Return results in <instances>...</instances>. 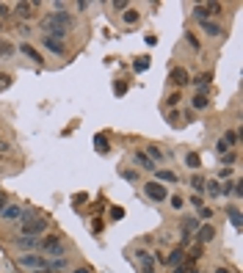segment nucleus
Returning a JSON list of instances; mask_svg holds the SVG:
<instances>
[{
  "label": "nucleus",
  "instance_id": "obj_1",
  "mask_svg": "<svg viewBox=\"0 0 243 273\" xmlns=\"http://www.w3.org/2000/svg\"><path fill=\"white\" fill-rule=\"evenodd\" d=\"M39 251H42V256H47V259L69 256V248H67V243H64L58 235H47V238H42V246H39Z\"/></svg>",
  "mask_w": 243,
  "mask_h": 273
},
{
  "label": "nucleus",
  "instance_id": "obj_2",
  "mask_svg": "<svg viewBox=\"0 0 243 273\" xmlns=\"http://www.w3.org/2000/svg\"><path fill=\"white\" fill-rule=\"evenodd\" d=\"M52 6H55V11L44 14L42 19H47V22H52V25H58V28L72 31V28H75V14H72V11H67L69 6H67V3H52Z\"/></svg>",
  "mask_w": 243,
  "mask_h": 273
},
{
  "label": "nucleus",
  "instance_id": "obj_3",
  "mask_svg": "<svg viewBox=\"0 0 243 273\" xmlns=\"http://www.w3.org/2000/svg\"><path fill=\"white\" fill-rule=\"evenodd\" d=\"M169 193H172V190L166 188L163 182H157V179H149L147 185H144V196H147L152 205H163L166 199H169Z\"/></svg>",
  "mask_w": 243,
  "mask_h": 273
},
{
  "label": "nucleus",
  "instance_id": "obj_4",
  "mask_svg": "<svg viewBox=\"0 0 243 273\" xmlns=\"http://www.w3.org/2000/svg\"><path fill=\"white\" fill-rule=\"evenodd\" d=\"M47 229H50V218L36 215L34 221H28L25 226H19V235H25V238H42Z\"/></svg>",
  "mask_w": 243,
  "mask_h": 273
},
{
  "label": "nucleus",
  "instance_id": "obj_5",
  "mask_svg": "<svg viewBox=\"0 0 243 273\" xmlns=\"http://www.w3.org/2000/svg\"><path fill=\"white\" fill-rule=\"evenodd\" d=\"M17 265H19V268H28V271H42V268H47V256L34 254V251H28V254H17Z\"/></svg>",
  "mask_w": 243,
  "mask_h": 273
},
{
  "label": "nucleus",
  "instance_id": "obj_6",
  "mask_svg": "<svg viewBox=\"0 0 243 273\" xmlns=\"http://www.w3.org/2000/svg\"><path fill=\"white\" fill-rule=\"evenodd\" d=\"M11 246L17 254H28V251H36V248L42 246V238H25V235H17V238H11Z\"/></svg>",
  "mask_w": 243,
  "mask_h": 273
},
{
  "label": "nucleus",
  "instance_id": "obj_7",
  "mask_svg": "<svg viewBox=\"0 0 243 273\" xmlns=\"http://www.w3.org/2000/svg\"><path fill=\"white\" fill-rule=\"evenodd\" d=\"M169 83H172L177 91H182L185 85L191 83V75H188V69H185V67H174L172 72H169Z\"/></svg>",
  "mask_w": 243,
  "mask_h": 273
},
{
  "label": "nucleus",
  "instance_id": "obj_8",
  "mask_svg": "<svg viewBox=\"0 0 243 273\" xmlns=\"http://www.w3.org/2000/svg\"><path fill=\"white\" fill-rule=\"evenodd\" d=\"M42 47L50 52V55H67V42H58V39H52V36L42 34Z\"/></svg>",
  "mask_w": 243,
  "mask_h": 273
},
{
  "label": "nucleus",
  "instance_id": "obj_9",
  "mask_svg": "<svg viewBox=\"0 0 243 273\" xmlns=\"http://www.w3.org/2000/svg\"><path fill=\"white\" fill-rule=\"evenodd\" d=\"M136 259H139L141 265V273H155V256L149 254V251H144V248H136Z\"/></svg>",
  "mask_w": 243,
  "mask_h": 273
},
{
  "label": "nucleus",
  "instance_id": "obj_10",
  "mask_svg": "<svg viewBox=\"0 0 243 273\" xmlns=\"http://www.w3.org/2000/svg\"><path fill=\"white\" fill-rule=\"evenodd\" d=\"M17 52H22L28 61H34L36 67H44V55H39V50H36L34 44H28V42H22V44H17Z\"/></svg>",
  "mask_w": 243,
  "mask_h": 273
},
{
  "label": "nucleus",
  "instance_id": "obj_11",
  "mask_svg": "<svg viewBox=\"0 0 243 273\" xmlns=\"http://www.w3.org/2000/svg\"><path fill=\"white\" fill-rule=\"evenodd\" d=\"M193 238H196L199 246H205V243H210V240L216 238V226L213 223H199V229L193 232Z\"/></svg>",
  "mask_w": 243,
  "mask_h": 273
},
{
  "label": "nucleus",
  "instance_id": "obj_12",
  "mask_svg": "<svg viewBox=\"0 0 243 273\" xmlns=\"http://www.w3.org/2000/svg\"><path fill=\"white\" fill-rule=\"evenodd\" d=\"M42 3H14L11 6V14H17V17H22V19H31L34 17V9H39Z\"/></svg>",
  "mask_w": 243,
  "mask_h": 273
},
{
  "label": "nucleus",
  "instance_id": "obj_13",
  "mask_svg": "<svg viewBox=\"0 0 243 273\" xmlns=\"http://www.w3.org/2000/svg\"><path fill=\"white\" fill-rule=\"evenodd\" d=\"M133 163H136L141 171H149V174H155V169H157L155 163L147 157V152H141V149H139V152H133Z\"/></svg>",
  "mask_w": 243,
  "mask_h": 273
},
{
  "label": "nucleus",
  "instance_id": "obj_14",
  "mask_svg": "<svg viewBox=\"0 0 243 273\" xmlns=\"http://www.w3.org/2000/svg\"><path fill=\"white\" fill-rule=\"evenodd\" d=\"M144 152H147V157L155 163V166H163V163H166V154H163V149H160L157 144H147Z\"/></svg>",
  "mask_w": 243,
  "mask_h": 273
},
{
  "label": "nucleus",
  "instance_id": "obj_15",
  "mask_svg": "<svg viewBox=\"0 0 243 273\" xmlns=\"http://www.w3.org/2000/svg\"><path fill=\"white\" fill-rule=\"evenodd\" d=\"M163 262L169 265V268H177L180 262H185V248H180V246L172 248V251H169V256H166Z\"/></svg>",
  "mask_w": 243,
  "mask_h": 273
},
{
  "label": "nucleus",
  "instance_id": "obj_16",
  "mask_svg": "<svg viewBox=\"0 0 243 273\" xmlns=\"http://www.w3.org/2000/svg\"><path fill=\"white\" fill-rule=\"evenodd\" d=\"M202 25V34H208L210 39H218V36H224V28L218 25V22H213V19H208V22H199Z\"/></svg>",
  "mask_w": 243,
  "mask_h": 273
},
{
  "label": "nucleus",
  "instance_id": "obj_17",
  "mask_svg": "<svg viewBox=\"0 0 243 273\" xmlns=\"http://www.w3.org/2000/svg\"><path fill=\"white\" fill-rule=\"evenodd\" d=\"M191 83L196 85V91H208V85L213 83V72H199L196 77H191Z\"/></svg>",
  "mask_w": 243,
  "mask_h": 273
},
{
  "label": "nucleus",
  "instance_id": "obj_18",
  "mask_svg": "<svg viewBox=\"0 0 243 273\" xmlns=\"http://www.w3.org/2000/svg\"><path fill=\"white\" fill-rule=\"evenodd\" d=\"M208 105H210V94L208 91H196V94L191 97V108L193 111H205Z\"/></svg>",
  "mask_w": 243,
  "mask_h": 273
},
{
  "label": "nucleus",
  "instance_id": "obj_19",
  "mask_svg": "<svg viewBox=\"0 0 243 273\" xmlns=\"http://www.w3.org/2000/svg\"><path fill=\"white\" fill-rule=\"evenodd\" d=\"M188 185H191L193 196H205V185H208V179L202 177V174H193V177L188 179Z\"/></svg>",
  "mask_w": 243,
  "mask_h": 273
},
{
  "label": "nucleus",
  "instance_id": "obj_20",
  "mask_svg": "<svg viewBox=\"0 0 243 273\" xmlns=\"http://www.w3.org/2000/svg\"><path fill=\"white\" fill-rule=\"evenodd\" d=\"M155 179L157 182H169V185H174V182H180V177L174 174V171H169V169H155Z\"/></svg>",
  "mask_w": 243,
  "mask_h": 273
},
{
  "label": "nucleus",
  "instance_id": "obj_21",
  "mask_svg": "<svg viewBox=\"0 0 243 273\" xmlns=\"http://www.w3.org/2000/svg\"><path fill=\"white\" fill-rule=\"evenodd\" d=\"M19 213H22V205H14V202H9V207L0 213V218H3V221H17Z\"/></svg>",
  "mask_w": 243,
  "mask_h": 273
},
{
  "label": "nucleus",
  "instance_id": "obj_22",
  "mask_svg": "<svg viewBox=\"0 0 243 273\" xmlns=\"http://www.w3.org/2000/svg\"><path fill=\"white\" fill-rule=\"evenodd\" d=\"M139 19H141V11L136 6H130L127 11H122V22L124 25H139Z\"/></svg>",
  "mask_w": 243,
  "mask_h": 273
},
{
  "label": "nucleus",
  "instance_id": "obj_23",
  "mask_svg": "<svg viewBox=\"0 0 243 273\" xmlns=\"http://www.w3.org/2000/svg\"><path fill=\"white\" fill-rule=\"evenodd\" d=\"M67 268H69V256H58V259H47V271L64 273Z\"/></svg>",
  "mask_w": 243,
  "mask_h": 273
},
{
  "label": "nucleus",
  "instance_id": "obj_24",
  "mask_svg": "<svg viewBox=\"0 0 243 273\" xmlns=\"http://www.w3.org/2000/svg\"><path fill=\"white\" fill-rule=\"evenodd\" d=\"M182 100H185V97H182V91H177V88H174L172 94L166 97V108H169V111H177Z\"/></svg>",
  "mask_w": 243,
  "mask_h": 273
},
{
  "label": "nucleus",
  "instance_id": "obj_25",
  "mask_svg": "<svg viewBox=\"0 0 243 273\" xmlns=\"http://www.w3.org/2000/svg\"><path fill=\"white\" fill-rule=\"evenodd\" d=\"M193 19H196V22H208L210 19V11H208L205 3H196V6H193Z\"/></svg>",
  "mask_w": 243,
  "mask_h": 273
},
{
  "label": "nucleus",
  "instance_id": "obj_26",
  "mask_svg": "<svg viewBox=\"0 0 243 273\" xmlns=\"http://www.w3.org/2000/svg\"><path fill=\"white\" fill-rule=\"evenodd\" d=\"M221 141H224L229 149H235V146H238V141H241V133H238V130H226L224 136H221Z\"/></svg>",
  "mask_w": 243,
  "mask_h": 273
},
{
  "label": "nucleus",
  "instance_id": "obj_27",
  "mask_svg": "<svg viewBox=\"0 0 243 273\" xmlns=\"http://www.w3.org/2000/svg\"><path fill=\"white\" fill-rule=\"evenodd\" d=\"M14 52H17V44L0 39V58H14Z\"/></svg>",
  "mask_w": 243,
  "mask_h": 273
},
{
  "label": "nucleus",
  "instance_id": "obj_28",
  "mask_svg": "<svg viewBox=\"0 0 243 273\" xmlns=\"http://www.w3.org/2000/svg\"><path fill=\"white\" fill-rule=\"evenodd\" d=\"M226 215H229V221H232L235 229H241V207H238V205H229V207H226Z\"/></svg>",
  "mask_w": 243,
  "mask_h": 273
},
{
  "label": "nucleus",
  "instance_id": "obj_29",
  "mask_svg": "<svg viewBox=\"0 0 243 273\" xmlns=\"http://www.w3.org/2000/svg\"><path fill=\"white\" fill-rule=\"evenodd\" d=\"M205 193H208V196H213V199H218V196H221V182H218V179H208Z\"/></svg>",
  "mask_w": 243,
  "mask_h": 273
},
{
  "label": "nucleus",
  "instance_id": "obj_30",
  "mask_svg": "<svg viewBox=\"0 0 243 273\" xmlns=\"http://www.w3.org/2000/svg\"><path fill=\"white\" fill-rule=\"evenodd\" d=\"M185 166H188L191 171H199V166H202V157H199L196 152H188V154H185Z\"/></svg>",
  "mask_w": 243,
  "mask_h": 273
},
{
  "label": "nucleus",
  "instance_id": "obj_31",
  "mask_svg": "<svg viewBox=\"0 0 243 273\" xmlns=\"http://www.w3.org/2000/svg\"><path fill=\"white\" fill-rule=\"evenodd\" d=\"M36 215H39V213H36V210H31V207H22V213H19L17 223H19V226H25L28 221H34Z\"/></svg>",
  "mask_w": 243,
  "mask_h": 273
},
{
  "label": "nucleus",
  "instance_id": "obj_32",
  "mask_svg": "<svg viewBox=\"0 0 243 273\" xmlns=\"http://www.w3.org/2000/svg\"><path fill=\"white\" fill-rule=\"evenodd\" d=\"M202 254H205V246H199V243H196L193 248H188V251H185V259H188V262H196Z\"/></svg>",
  "mask_w": 243,
  "mask_h": 273
},
{
  "label": "nucleus",
  "instance_id": "obj_33",
  "mask_svg": "<svg viewBox=\"0 0 243 273\" xmlns=\"http://www.w3.org/2000/svg\"><path fill=\"white\" fill-rule=\"evenodd\" d=\"M172 273H199V271H196V262H188V259H185V262H180L177 268H172Z\"/></svg>",
  "mask_w": 243,
  "mask_h": 273
},
{
  "label": "nucleus",
  "instance_id": "obj_34",
  "mask_svg": "<svg viewBox=\"0 0 243 273\" xmlns=\"http://www.w3.org/2000/svg\"><path fill=\"white\" fill-rule=\"evenodd\" d=\"M166 119H169V124H172V127H182V124H185L180 111H169V113H166Z\"/></svg>",
  "mask_w": 243,
  "mask_h": 273
},
{
  "label": "nucleus",
  "instance_id": "obj_35",
  "mask_svg": "<svg viewBox=\"0 0 243 273\" xmlns=\"http://www.w3.org/2000/svg\"><path fill=\"white\" fill-rule=\"evenodd\" d=\"M166 202H169L174 210H182V207H185V199H182L180 193H169V199H166Z\"/></svg>",
  "mask_w": 243,
  "mask_h": 273
},
{
  "label": "nucleus",
  "instance_id": "obj_36",
  "mask_svg": "<svg viewBox=\"0 0 243 273\" xmlns=\"http://www.w3.org/2000/svg\"><path fill=\"white\" fill-rule=\"evenodd\" d=\"M213 213H216V210H213L210 205H202L199 210H196V215H199V221H210V218H213Z\"/></svg>",
  "mask_w": 243,
  "mask_h": 273
},
{
  "label": "nucleus",
  "instance_id": "obj_37",
  "mask_svg": "<svg viewBox=\"0 0 243 273\" xmlns=\"http://www.w3.org/2000/svg\"><path fill=\"white\" fill-rule=\"evenodd\" d=\"M232 163H238V152H235V149H229V152L221 154V166H226V169H229Z\"/></svg>",
  "mask_w": 243,
  "mask_h": 273
},
{
  "label": "nucleus",
  "instance_id": "obj_38",
  "mask_svg": "<svg viewBox=\"0 0 243 273\" xmlns=\"http://www.w3.org/2000/svg\"><path fill=\"white\" fill-rule=\"evenodd\" d=\"M108 6H111V11H127L130 9V0H111V3H108Z\"/></svg>",
  "mask_w": 243,
  "mask_h": 273
},
{
  "label": "nucleus",
  "instance_id": "obj_39",
  "mask_svg": "<svg viewBox=\"0 0 243 273\" xmlns=\"http://www.w3.org/2000/svg\"><path fill=\"white\" fill-rule=\"evenodd\" d=\"M182 226H185V232L191 235V232L199 229V221H196V218H191V215H185V218H182Z\"/></svg>",
  "mask_w": 243,
  "mask_h": 273
},
{
  "label": "nucleus",
  "instance_id": "obj_40",
  "mask_svg": "<svg viewBox=\"0 0 243 273\" xmlns=\"http://www.w3.org/2000/svg\"><path fill=\"white\" fill-rule=\"evenodd\" d=\"M185 42L191 44V50H196V52L202 50V42H199V39H196V34H191V31H188V34H185Z\"/></svg>",
  "mask_w": 243,
  "mask_h": 273
},
{
  "label": "nucleus",
  "instance_id": "obj_41",
  "mask_svg": "<svg viewBox=\"0 0 243 273\" xmlns=\"http://www.w3.org/2000/svg\"><path fill=\"white\" fill-rule=\"evenodd\" d=\"M205 6H208L210 17H218V14H221V11H224V6H221V3H205Z\"/></svg>",
  "mask_w": 243,
  "mask_h": 273
},
{
  "label": "nucleus",
  "instance_id": "obj_42",
  "mask_svg": "<svg viewBox=\"0 0 243 273\" xmlns=\"http://www.w3.org/2000/svg\"><path fill=\"white\" fill-rule=\"evenodd\" d=\"M122 177L127 179V182H139V171H127V169H124V171H122Z\"/></svg>",
  "mask_w": 243,
  "mask_h": 273
},
{
  "label": "nucleus",
  "instance_id": "obj_43",
  "mask_svg": "<svg viewBox=\"0 0 243 273\" xmlns=\"http://www.w3.org/2000/svg\"><path fill=\"white\" fill-rule=\"evenodd\" d=\"M147 67H149V58H139L136 64H133V69H136V72H144Z\"/></svg>",
  "mask_w": 243,
  "mask_h": 273
},
{
  "label": "nucleus",
  "instance_id": "obj_44",
  "mask_svg": "<svg viewBox=\"0 0 243 273\" xmlns=\"http://www.w3.org/2000/svg\"><path fill=\"white\" fill-rule=\"evenodd\" d=\"M11 85V75L9 72H0V88H9Z\"/></svg>",
  "mask_w": 243,
  "mask_h": 273
},
{
  "label": "nucleus",
  "instance_id": "obj_45",
  "mask_svg": "<svg viewBox=\"0 0 243 273\" xmlns=\"http://www.w3.org/2000/svg\"><path fill=\"white\" fill-rule=\"evenodd\" d=\"M9 193H6V190H0V213H3V210H6V207H9Z\"/></svg>",
  "mask_w": 243,
  "mask_h": 273
},
{
  "label": "nucleus",
  "instance_id": "obj_46",
  "mask_svg": "<svg viewBox=\"0 0 243 273\" xmlns=\"http://www.w3.org/2000/svg\"><path fill=\"white\" fill-rule=\"evenodd\" d=\"M229 177H232V169L221 166V169H218V182H221V179H229Z\"/></svg>",
  "mask_w": 243,
  "mask_h": 273
},
{
  "label": "nucleus",
  "instance_id": "obj_47",
  "mask_svg": "<svg viewBox=\"0 0 243 273\" xmlns=\"http://www.w3.org/2000/svg\"><path fill=\"white\" fill-rule=\"evenodd\" d=\"M97 152H108V144H105V136H97Z\"/></svg>",
  "mask_w": 243,
  "mask_h": 273
},
{
  "label": "nucleus",
  "instance_id": "obj_48",
  "mask_svg": "<svg viewBox=\"0 0 243 273\" xmlns=\"http://www.w3.org/2000/svg\"><path fill=\"white\" fill-rule=\"evenodd\" d=\"M6 17H11V6L9 3H0V19H6Z\"/></svg>",
  "mask_w": 243,
  "mask_h": 273
},
{
  "label": "nucleus",
  "instance_id": "obj_49",
  "mask_svg": "<svg viewBox=\"0 0 243 273\" xmlns=\"http://www.w3.org/2000/svg\"><path fill=\"white\" fill-rule=\"evenodd\" d=\"M11 152V144H6V141H0V157H3V154H9Z\"/></svg>",
  "mask_w": 243,
  "mask_h": 273
},
{
  "label": "nucleus",
  "instance_id": "obj_50",
  "mask_svg": "<svg viewBox=\"0 0 243 273\" xmlns=\"http://www.w3.org/2000/svg\"><path fill=\"white\" fill-rule=\"evenodd\" d=\"M216 149H218V154H224V152H229V146L224 144V141H221V138H218V144H216Z\"/></svg>",
  "mask_w": 243,
  "mask_h": 273
},
{
  "label": "nucleus",
  "instance_id": "obj_51",
  "mask_svg": "<svg viewBox=\"0 0 243 273\" xmlns=\"http://www.w3.org/2000/svg\"><path fill=\"white\" fill-rule=\"evenodd\" d=\"M75 9H78V11H86V9H91V3H86V0H80V3H75Z\"/></svg>",
  "mask_w": 243,
  "mask_h": 273
},
{
  "label": "nucleus",
  "instance_id": "obj_52",
  "mask_svg": "<svg viewBox=\"0 0 243 273\" xmlns=\"http://www.w3.org/2000/svg\"><path fill=\"white\" fill-rule=\"evenodd\" d=\"M191 205H193V207H196V210H199V207H202V205H205V202H202V196H191Z\"/></svg>",
  "mask_w": 243,
  "mask_h": 273
},
{
  "label": "nucleus",
  "instance_id": "obj_53",
  "mask_svg": "<svg viewBox=\"0 0 243 273\" xmlns=\"http://www.w3.org/2000/svg\"><path fill=\"white\" fill-rule=\"evenodd\" d=\"M111 215H113V218H116V221H119V218H122V215H124V213H122V207H113V213H111Z\"/></svg>",
  "mask_w": 243,
  "mask_h": 273
},
{
  "label": "nucleus",
  "instance_id": "obj_54",
  "mask_svg": "<svg viewBox=\"0 0 243 273\" xmlns=\"http://www.w3.org/2000/svg\"><path fill=\"white\" fill-rule=\"evenodd\" d=\"M69 273H94L91 268H75V271H69Z\"/></svg>",
  "mask_w": 243,
  "mask_h": 273
},
{
  "label": "nucleus",
  "instance_id": "obj_55",
  "mask_svg": "<svg viewBox=\"0 0 243 273\" xmlns=\"http://www.w3.org/2000/svg\"><path fill=\"white\" fill-rule=\"evenodd\" d=\"M34 273H55V271H47V268H42V271H34Z\"/></svg>",
  "mask_w": 243,
  "mask_h": 273
},
{
  "label": "nucleus",
  "instance_id": "obj_56",
  "mask_svg": "<svg viewBox=\"0 0 243 273\" xmlns=\"http://www.w3.org/2000/svg\"><path fill=\"white\" fill-rule=\"evenodd\" d=\"M216 273H229V271H226V268H216Z\"/></svg>",
  "mask_w": 243,
  "mask_h": 273
},
{
  "label": "nucleus",
  "instance_id": "obj_57",
  "mask_svg": "<svg viewBox=\"0 0 243 273\" xmlns=\"http://www.w3.org/2000/svg\"><path fill=\"white\" fill-rule=\"evenodd\" d=\"M0 171H3V166H0Z\"/></svg>",
  "mask_w": 243,
  "mask_h": 273
}]
</instances>
